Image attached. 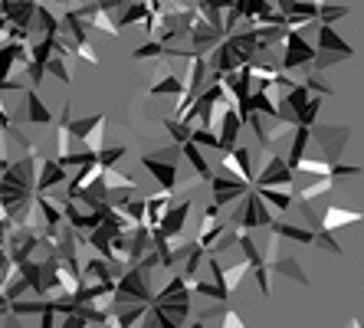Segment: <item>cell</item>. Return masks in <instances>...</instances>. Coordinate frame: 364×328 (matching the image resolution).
Returning <instances> with one entry per match:
<instances>
[{
  "label": "cell",
  "instance_id": "cell-1",
  "mask_svg": "<svg viewBox=\"0 0 364 328\" xmlns=\"http://www.w3.org/2000/svg\"><path fill=\"white\" fill-rule=\"evenodd\" d=\"M233 204H237V207L230 210V217H227L230 226H240V230H266V226L276 220L269 204L256 194V187H250L243 197L233 200Z\"/></svg>",
  "mask_w": 364,
  "mask_h": 328
},
{
  "label": "cell",
  "instance_id": "cell-2",
  "mask_svg": "<svg viewBox=\"0 0 364 328\" xmlns=\"http://www.w3.org/2000/svg\"><path fill=\"white\" fill-rule=\"evenodd\" d=\"M181 161H184V155H181V145L174 141V145L161 148V151H151V155H141V164L148 168V174H151L154 181H158V187L164 190H174L178 194L181 187Z\"/></svg>",
  "mask_w": 364,
  "mask_h": 328
},
{
  "label": "cell",
  "instance_id": "cell-3",
  "mask_svg": "<svg viewBox=\"0 0 364 328\" xmlns=\"http://www.w3.org/2000/svg\"><path fill=\"white\" fill-rule=\"evenodd\" d=\"M154 269L144 266H125L119 279H115V302H151L154 299Z\"/></svg>",
  "mask_w": 364,
  "mask_h": 328
},
{
  "label": "cell",
  "instance_id": "cell-4",
  "mask_svg": "<svg viewBox=\"0 0 364 328\" xmlns=\"http://www.w3.org/2000/svg\"><path fill=\"white\" fill-rule=\"evenodd\" d=\"M348 138H351V129H348V125H325V121H312V125H309V145L318 148L328 164L341 161V155H345V148H348Z\"/></svg>",
  "mask_w": 364,
  "mask_h": 328
},
{
  "label": "cell",
  "instance_id": "cell-5",
  "mask_svg": "<svg viewBox=\"0 0 364 328\" xmlns=\"http://www.w3.org/2000/svg\"><path fill=\"white\" fill-rule=\"evenodd\" d=\"M312 56H315V46L309 43L305 30H286V40H282V56H279V70L282 72H309L312 70Z\"/></svg>",
  "mask_w": 364,
  "mask_h": 328
},
{
  "label": "cell",
  "instance_id": "cell-6",
  "mask_svg": "<svg viewBox=\"0 0 364 328\" xmlns=\"http://www.w3.org/2000/svg\"><path fill=\"white\" fill-rule=\"evenodd\" d=\"M105 125H109L105 112H95L92 119H79V121L69 119V131H73V138H76L85 151H92V155L105 145Z\"/></svg>",
  "mask_w": 364,
  "mask_h": 328
},
{
  "label": "cell",
  "instance_id": "cell-7",
  "mask_svg": "<svg viewBox=\"0 0 364 328\" xmlns=\"http://www.w3.org/2000/svg\"><path fill=\"white\" fill-rule=\"evenodd\" d=\"M253 184L256 187H292V184H296V171L289 168L282 155H269L259 164Z\"/></svg>",
  "mask_w": 364,
  "mask_h": 328
},
{
  "label": "cell",
  "instance_id": "cell-8",
  "mask_svg": "<svg viewBox=\"0 0 364 328\" xmlns=\"http://www.w3.org/2000/svg\"><path fill=\"white\" fill-rule=\"evenodd\" d=\"M220 171H227V174H233V177H240V181H246V184H253V177H256V164H253V151L246 145H230L227 151H220Z\"/></svg>",
  "mask_w": 364,
  "mask_h": 328
},
{
  "label": "cell",
  "instance_id": "cell-9",
  "mask_svg": "<svg viewBox=\"0 0 364 328\" xmlns=\"http://www.w3.org/2000/svg\"><path fill=\"white\" fill-rule=\"evenodd\" d=\"M315 53H328V56H338L345 62L355 56V46L341 40L335 23H315Z\"/></svg>",
  "mask_w": 364,
  "mask_h": 328
},
{
  "label": "cell",
  "instance_id": "cell-10",
  "mask_svg": "<svg viewBox=\"0 0 364 328\" xmlns=\"http://www.w3.org/2000/svg\"><path fill=\"white\" fill-rule=\"evenodd\" d=\"M158 309L168 315L171 325H187V319H191V289H178V293L164 295V299H151Z\"/></svg>",
  "mask_w": 364,
  "mask_h": 328
},
{
  "label": "cell",
  "instance_id": "cell-11",
  "mask_svg": "<svg viewBox=\"0 0 364 328\" xmlns=\"http://www.w3.org/2000/svg\"><path fill=\"white\" fill-rule=\"evenodd\" d=\"M191 210H194V194L178 204H171L161 217V230L168 236H187V220H191Z\"/></svg>",
  "mask_w": 364,
  "mask_h": 328
},
{
  "label": "cell",
  "instance_id": "cell-12",
  "mask_svg": "<svg viewBox=\"0 0 364 328\" xmlns=\"http://www.w3.org/2000/svg\"><path fill=\"white\" fill-rule=\"evenodd\" d=\"M203 60H207V70H210V72H220V76H223V72H233V70H240V66H243L240 53L233 50L227 40H220V43L213 46L207 56H203Z\"/></svg>",
  "mask_w": 364,
  "mask_h": 328
},
{
  "label": "cell",
  "instance_id": "cell-13",
  "mask_svg": "<svg viewBox=\"0 0 364 328\" xmlns=\"http://www.w3.org/2000/svg\"><path fill=\"white\" fill-rule=\"evenodd\" d=\"M69 181V168L53 158H40V174H36V194L40 190H53Z\"/></svg>",
  "mask_w": 364,
  "mask_h": 328
},
{
  "label": "cell",
  "instance_id": "cell-14",
  "mask_svg": "<svg viewBox=\"0 0 364 328\" xmlns=\"http://www.w3.org/2000/svg\"><path fill=\"white\" fill-rule=\"evenodd\" d=\"M351 224H364V210H351V207H338V204H328L322 210V230H341V226Z\"/></svg>",
  "mask_w": 364,
  "mask_h": 328
},
{
  "label": "cell",
  "instance_id": "cell-15",
  "mask_svg": "<svg viewBox=\"0 0 364 328\" xmlns=\"http://www.w3.org/2000/svg\"><path fill=\"white\" fill-rule=\"evenodd\" d=\"M23 121H30V125H53V112L36 95V89H23Z\"/></svg>",
  "mask_w": 364,
  "mask_h": 328
},
{
  "label": "cell",
  "instance_id": "cell-16",
  "mask_svg": "<svg viewBox=\"0 0 364 328\" xmlns=\"http://www.w3.org/2000/svg\"><path fill=\"white\" fill-rule=\"evenodd\" d=\"M266 269H269V273H279V276L292 279V283H299V285H312V279L305 276L302 263H299L296 256H276L272 263H266Z\"/></svg>",
  "mask_w": 364,
  "mask_h": 328
},
{
  "label": "cell",
  "instance_id": "cell-17",
  "mask_svg": "<svg viewBox=\"0 0 364 328\" xmlns=\"http://www.w3.org/2000/svg\"><path fill=\"white\" fill-rule=\"evenodd\" d=\"M99 177H102V164H99V161H89V164H82V168H79V174H76V177H73V181H66V184H69L66 197H69V200H76L79 194H82V187H89V184H92V181H99Z\"/></svg>",
  "mask_w": 364,
  "mask_h": 328
},
{
  "label": "cell",
  "instance_id": "cell-18",
  "mask_svg": "<svg viewBox=\"0 0 364 328\" xmlns=\"http://www.w3.org/2000/svg\"><path fill=\"white\" fill-rule=\"evenodd\" d=\"M181 155H184V161L191 164V168H194V174L200 177V181H210L213 168H210V161L203 158L200 145H194V141H184V145H181Z\"/></svg>",
  "mask_w": 364,
  "mask_h": 328
},
{
  "label": "cell",
  "instance_id": "cell-19",
  "mask_svg": "<svg viewBox=\"0 0 364 328\" xmlns=\"http://www.w3.org/2000/svg\"><path fill=\"white\" fill-rule=\"evenodd\" d=\"M269 230L276 236H279V240H292V243H309V246H312V234L315 230H309V226H299V224H286V220H279V217H276V220H272L269 224Z\"/></svg>",
  "mask_w": 364,
  "mask_h": 328
},
{
  "label": "cell",
  "instance_id": "cell-20",
  "mask_svg": "<svg viewBox=\"0 0 364 328\" xmlns=\"http://www.w3.org/2000/svg\"><path fill=\"white\" fill-rule=\"evenodd\" d=\"M102 184H105L109 190H141L135 177H132V174H125V171H119L115 164L102 168Z\"/></svg>",
  "mask_w": 364,
  "mask_h": 328
},
{
  "label": "cell",
  "instance_id": "cell-21",
  "mask_svg": "<svg viewBox=\"0 0 364 328\" xmlns=\"http://www.w3.org/2000/svg\"><path fill=\"white\" fill-rule=\"evenodd\" d=\"M69 112H73V105H63V112H60V125H56V155H69V151H73V141H76V138H73V131H69V119H73V115H69Z\"/></svg>",
  "mask_w": 364,
  "mask_h": 328
},
{
  "label": "cell",
  "instance_id": "cell-22",
  "mask_svg": "<svg viewBox=\"0 0 364 328\" xmlns=\"http://www.w3.org/2000/svg\"><path fill=\"white\" fill-rule=\"evenodd\" d=\"M256 187V184H253ZM256 194L269 204L272 210H279V214H286V210H292V194H289V187H256Z\"/></svg>",
  "mask_w": 364,
  "mask_h": 328
},
{
  "label": "cell",
  "instance_id": "cell-23",
  "mask_svg": "<svg viewBox=\"0 0 364 328\" xmlns=\"http://www.w3.org/2000/svg\"><path fill=\"white\" fill-rule=\"evenodd\" d=\"M305 148H309V125H296V129H292V148H289L286 155H282L289 168H292V164H296L299 158L305 155Z\"/></svg>",
  "mask_w": 364,
  "mask_h": 328
},
{
  "label": "cell",
  "instance_id": "cell-24",
  "mask_svg": "<svg viewBox=\"0 0 364 328\" xmlns=\"http://www.w3.org/2000/svg\"><path fill=\"white\" fill-rule=\"evenodd\" d=\"M246 276H250V263H246V259H240L233 266H223V289H227V295L237 293V285L243 283Z\"/></svg>",
  "mask_w": 364,
  "mask_h": 328
},
{
  "label": "cell",
  "instance_id": "cell-25",
  "mask_svg": "<svg viewBox=\"0 0 364 328\" xmlns=\"http://www.w3.org/2000/svg\"><path fill=\"white\" fill-rule=\"evenodd\" d=\"M187 141H194V145H200V148H213V151H227L223 148V141H220V135L213 129H200V125H194L191 129V138Z\"/></svg>",
  "mask_w": 364,
  "mask_h": 328
},
{
  "label": "cell",
  "instance_id": "cell-26",
  "mask_svg": "<svg viewBox=\"0 0 364 328\" xmlns=\"http://www.w3.org/2000/svg\"><path fill=\"white\" fill-rule=\"evenodd\" d=\"M312 246H318V250H328V253H335V256H345V253H348L345 246L335 240V234H331V230H322V226H318V230L312 234Z\"/></svg>",
  "mask_w": 364,
  "mask_h": 328
},
{
  "label": "cell",
  "instance_id": "cell-27",
  "mask_svg": "<svg viewBox=\"0 0 364 328\" xmlns=\"http://www.w3.org/2000/svg\"><path fill=\"white\" fill-rule=\"evenodd\" d=\"M348 13H351V7H338V4H318V13H315V20L318 23H338V20H345Z\"/></svg>",
  "mask_w": 364,
  "mask_h": 328
},
{
  "label": "cell",
  "instance_id": "cell-28",
  "mask_svg": "<svg viewBox=\"0 0 364 328\" xmlns=\"http://www.w3.org/2000/svg\"><path fill=\"white\" fill-rule=\"evenodd\" d=\"M305 89H309L312 95H335V89H331L328 79H325V72H318V70L305 72Z\"/></svg>",
  "mask_w": 364,
  "mask_h": 328
},
{
  "label": "cell",
  "instance_id": "cell-29",
  "mask_svg": "<svg viewBox=\"0 0 364 328\" xmlns=\"http://www.w3.org/2000/svg\"><path fill=\"white\" fill-rule=\"evenodd\" d=\"M292 121H286V119H269V129H263L266 131V145H272V141H282L286 135H292Z\"/></svg>",
  "mask_w": 364,
  "mask_h": 328
},
{
  "label": "cell",
  "instance_id": "cell-30",
  "mask_svg": "<svg viewBox=\"0 0 364 328\" xmlns=\"http://www.w3.org/2000/svg\"><path fill=\"white\" fill-rule=\"evenodd\" d=\"M191 129H194V125H187V121H181V119H164V131H168L171 141H178V145H184V141L191 138Z\"/></svg>",
  "mask_w": 364,
  "mask_h": 328
},
{
  "label": "cell",
  "instance_id": "cell-31",
  "mask_svg": "<svg viewBox=\"0 0 364 328\" xmlns=\"http://www.w3.org/2000/svg\"><path fill=\"white\" fill-rule=\"evenodd\" d=\"M220 315H223V305H220V302H217V305H207V309L194 312L197 322H187V325H194V328H200V325H217V322H220Z\"/></svg>",
  "mask_w": 364,
  "mask_h": 328
},
{
  "label": "cell",
  "instance_id": "cell-32",
  "mask_svg": "<svg viewBox=\"0 0 364 328\" xmlns=\"http://www.w3.org/2000/svg\"><path fill=\"white\" fill-rule=\"evenodd\" d=\"M122 158H125V148H122V145H115V148H112L109 141H105V145H102L99 151H95V161H99L102 168H109V164H119Z\"/></svg>",
  "mask_w": 364,
  "mask_h": 328
},
{
  "label": "cell",
  "instance_id": "cell-33",
  "mask_svg": "<svg viewBox=\"0 0 364 328\" xmlns=\"http://www.w3.org/2000/svg\"><path fill=\"white\" fill-rule=\"evenodd\" d=\"M318 109H322V95H309V102L299 109V125H312V121H318Z\"/></svg>",
  "mask_w": 364,
  "mask_h": 328
},
{
  "label": "cell",
  "instance_id": "cell-34",
  "mask_svg": "<svg viewBox=\"0 0 364 328\" xmlns=\"http://www.w3.org/2000/svg\"><path fill=\"white\" fill-rule=\"evenodd\" d=\"M73 53H76V60H85L89 66H99V53H95L92 43H89V36H85V40H76V43H73Z\"/></svg>",
  "mask_w": 364,
  "mask_h": 328
},
{
  "label": "cell",
  "instance_id": "cell-35",
  "mask_svg": "<svg viewBox=\"0 0 364 328\" xmlns=\"http://www.w3.org/2000/svg\"><path fill=\"white\" fill-rule=\"evenodd\" d=\"M132 56H135V60H161V56H164V43H161V40H154V36H151V43L138 46V50L132 53Z\"/></svg>",
  "mask_w": 364,
  "mask_h": 328
},
{
  "label": "cell",
  "instance_id": "cell-36",
  "mask_svg": "<svg viewBox=\"0 0 364 328\" xmlns=\"http://www.w3.org/2000/svg\"><path fill=\"white\" fill-rule=\"evenodd\" d=\"M328 174L331 177H358V174H364L361 164H328Z\"/></svg>",
  "mask_w": 364,
  "mask_h": 328
},
{
  "label": "cell",
  "instance_id": "cell-37",
  "mask_svg": "<svg viewBox=\"0 0 364 328\" xmlns=\"http://www.w3.org/2000/svg\"><path fill=\"white\" fill-rule=\"evenodd\" d=\"M217 325L220 328H243L246 319H243V312H237V309H223V315H220Z\"/></svg>",
  "mask_w": 364,
  "mask_h": 328
},
{
  "label": "cell",
  "instance_id": "cell-38",
  "mask_svg": "<svg viewBox=\"0 0 364 328\" xmlns=\"http://www.w3.org/2000/svg\"><path fill=\"white\" fill-rule=\"evenodd\" d=\"M0 315H10V299L0 293Z\"/></svg>",
  "mask_w": 364,
  "mask_h": 328
},
{
  "label": "cell",
  "instance_id": "cell-39",
  "mask_svg": "<svg viewBox=\"0 0 364 328\" xmlns=\"http://www.w3.org/2000/svg\"><path fill=\"white\" fill-rule=\"evenodd\" d=\"M7 164H10V161H7V158H0V171H4V168H7Z\"/></svg>",
  "mask_w": 364,
  "mask_h": 328
},
{
  "label": "cell",
  "instance_id": "cell-40",
  "mask_svg": "<svg viewBox=\"0 0 364 328\" xmlns=\"http://www.w3.org/2000/svg\"><path fill=\"white\" fill-rule=\"evenodd\" d=\"M312 4H325V0H312Z\"/></svg>",
  "mask_w": 364,
  "mask_h": 328
}]
</instances>
